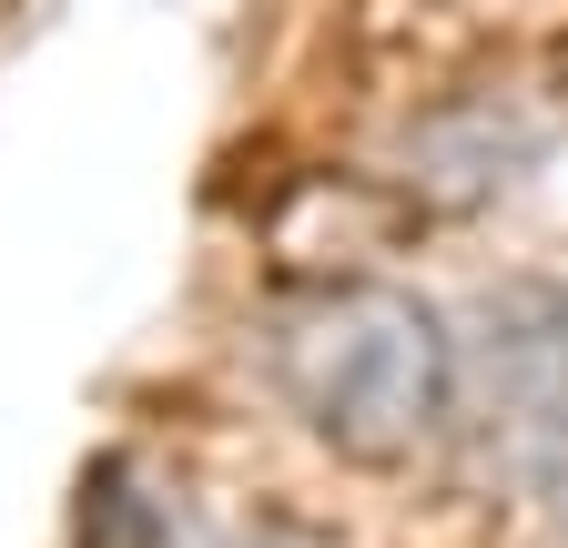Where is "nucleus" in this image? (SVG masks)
Instances as JSON below:
<instances>
[{"label": "nucleus", "instance_id": "1", "mask_svg": "<svg viewBox=\"0 0 568 548\" xmlns=\"http://www.w3.org/2000/svg\"><path fill=\"white\" fill-rule=\"evenodd\" d=\"M254 376L274 417L355 477H406L467 437V325L386 274L284 295L254 325Z\"/></svg>", "mask_w": 568, "mask_h": 548}, {"label": "nucleus", "instance_id": "2", "mask_svg": "<svg viewBox=\"0 0 568 548\" xmlns=\"http://www.w3.org/2000/svg\"><path fill=\"white\" fill-rule=\"evenodd\" d=\"M467 437L497 498L568 538V264H508L467 295Z\"/></svg>", "mask_w": 568, "mask_h": 548}, {"label": "nucleus", "instance_id": "3", "mask_svg": "<svg viewBox=\"0 0 568 548\" xmlns=\"http://www.w3.org/2000/svg\"><path fill=\"white\" fill-rule=\"evenodd\" d=\"M548 153H558V112L518 82H477V92H447V102L406 112L386 173L416 203H437V214H487L518 183H538Z\"/></svg>", "mask_w": 568, "mask_h": 548}]
</instances>
